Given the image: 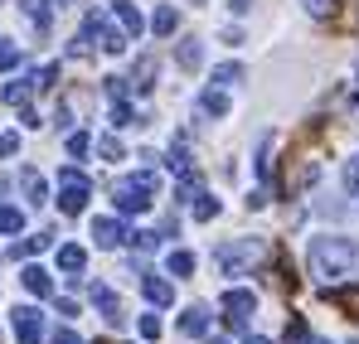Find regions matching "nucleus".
<instances>
[{"mask_svg":"<svg viewBox=\"0 0 359 344\" xmlns=\"http://www.w3.org/2000/svg\"><path fill=\"white\" fill-rule=\"evenodd\" d=\"M306 262H311L316 282H340V277H350V267L359 262V247L350 238H311Z\"/></svg>","mask_w":359,"mask_h":344,"instance_id":"nucleus-1","label":"nucleus"},{"mask_svg":"<svg viewBox=\"0 0 359 344\" xmlns=\"http://www.w3.org/2000/svg\"><path fill=\"white\" fill-rule=\"evenodd\" d=\"M151 199H156V174L141 170V174H131V179H121V184H117L112 209H117L121 219H136V214H146V209H151Z\"/></svg>","mask_w":359,"mask_h":344,"instance_id":"nucleus-2","label":"nucleus"},{"mask_svg":"<svg viewBox=\"0 0 359 344\" xmlns=\"http://www.w3.org/2000/svg\"><path fill=\"white\" fill-rule=\"evenodd\" d=\"M267 257V247L257 242V238H243V242H224L219 247V267L229 272V277H238L243 267H252V262H262Z\"/></svg>","mask_w":359,"mask_h":344,"instance_id":"nucleus-3","label":"nucleus"},{"mask_svg":"<svg viewBox=\"0 0 359 344\" xmlns=\"http://www.w3.org/2000/svg\"><path fill=\"white\" fill-rule=\"evenodd\" d=\"M59 184H63L59 209H63V214H83V209H88V194H93L88 174H78L73 165H63V170H59Z\"/></svg>","mask_w":359,"mask_h":344,"instance_id":"nucleus-4","label":"nucleus"},{"mask_svg":"<svg viewBox=\"0 0 359 344\" xmlns=\"http://www.w3.org/2000/svg\"><path fill=\"white\" fill-rule=\"evenodd\" d=\"M224 310H229V325L243 335L248 320H252V310H257V296H252L248 287H229V291H224Z\"/></svg>","mask_w":359,"mask_h":344,"instance_id":"nucleus-5","label":"nucleus"},{"mask_svg":"<svg viewBox=\"0 0 359 344\" xmlns=\"http://www.w3.org/2000/svg\"><path fill=\"white\" fill-rule=\"evenodd\" d=\"M10 320H15L20 344H39V340H44V315H39L34 305H15V310H10Z\"/></svg>","mask_w":359,"mask_h":344,"instance_id":"nucleus-6","label":"nucleus"},{"mask_svg":"<svg viewBox=\"0 0 359 344\" xmlns=\"http://www.w3.org/2000/svg\"><path fill=\"white\" fill-rule=\"evenodd\" d=\"M93 238H97V247H126L131 242V228H126V219H93Z\"/></svg>","mask_w":359,"mask_h":344,"instance_id":"nucleus-7","label":"nucleus"},{"mask_svg":"<svg viewBox=\"0 0 359 344\" xmlns=\"http://www.w3.org/2000/svg\"><path fill=\"white\" fill-rule=\"evenodd\" d=\"M88 296H93V305L102 310V320H107V325H121V301H117V291L107 287V282H93Z\"/></svg>","mask_w":359,"mask_h":344,"instance_id":"nucleus-8","label":"nucleus"},{"mask_svg":"<svg viewBox=\"0 0 359 344\" xmlns=\"http://www.w3.org/2000/svg\"><path fill=\"white\" fill-rule=\"evenodd\" d=\"M97 34H102V15L93 10V15L78 25V34H73V44H68V49H73V54H83V49H93V44H97Z\"/></svg>","mask_w":359,"mask_h":344,"instance_id":"nucleus-9","label":"nucleus"},{"mask_svg":"<svg viewBox=\"0 0 359 344\" xmlns=\"http://www.w3.org/2000/svg\"><path fill=\"white\" fill-rule=\"evenodd\" d=\"M112 15L121 20V34H126V39H136V34L146 29V20L136 15V5H131V0H112Z\"/></svg>","mask_w":359,"mask_h":344,"instance_id":"nucleus-10","label":"nucleus"},{"mask_svg":"<svg viewBox=\"0 0 359 344\" xmlns=\"http://www.w3.org/2000/svg\"><path fill=\"white\" fill-rule=\"evenodd\" d=\"M20 282H25L29 296H39V301H49V296H54V282H49V272H44V267H25V272H20Z\"/></svg>","mask_w":359,"mask_h":344,"instance_id":"nucleus-11","label":"nucleus"},{"mask_svg":"<svg viewBox=\"0 0 359 344\" xmlns=\"http://www.w3.org/2000/svg\"><path fill=\"white\" fill-rule=\"evenodd\" d=\"M194 107H199L204 116H229L233 112V97H229V92H199Z\"/></svg>","mask_w":359,"mask_h":344,"instance_id":"nucleus-12","label":"nucleus"},{"mask_svg":"<svg viewBox=\"0 0 359 344\" xmlns=\"http://www.w3.org/2000/svg\"><path fill=\"white\" fill-rule=\"evenodd\" d=\"M20 5H25L29 25H34L39 34H49V25H54V5H49V0H20Z\"/></svg>","mask_w":359,"mask_h":344,"instance_id":"nucleus-13","label":"nucleus"},{"mask_svg":"<svg viewBox=\"0 0 359 344\" xmlns=\"http://www.w3.org/2000/svg\"><path fill=\"white\" fill-rule=\"evenodd\" d=\"M126 83H131V92H151V88H156V58H141Z\"/></svg>","mask_w":359,"mask_h":344,"instance_id":"nucleus-14","label":"nucleus"},{"mask_svg":"<svg viewBox=\"0 0 359 344\" xmlns=\"http://www.w3.org/2000/svg\"><path fill=\"white\" fill-rule=\"evenodd\" d=\"M151 29H156L161 39H165V34H175V29H180V10H175V5H161V10L151 15Z\"/></svg>","mask_w":359,"mask_h":344,"instance_id":"nucleus-15","label":"nucleus"},{"mask_svg":"<svg viewBox=\"0 0 359 344\" xmlns=\"http://www.w3.org/2000/svg\"><path fill=\"white\" fill-rule=\"evenodd\" d=\"M189 214H194V219H199V223H209V219H219V199H214V194H204V189H199V194H194V199H189Z\"/></svg>","mask_w":359,"mask_h":344,"instance_id":"nucleus-16","label":"nucleus"},{"mask_svg":"<svg viewBox=\"0 0 359 344\" xmlns=\"http://www.w3.org/2000/svg\"><path fill=\"white\" fill-rule=\"evenodd\" d=\"M180 330H184V335H204V330H209V310H204V305H189V310L180 315Z\"/></svg>","mask_w":359,"mask_h":344,"instance_id":"nucleus-17","label":"nucleus"},{"mask_svg":"<svg viewBox=\"0 0 359 344\" xmlns=\"http://www.w3.org/2000/svg\"><path fill=\"white\" fill-rule=\"evenodd\" d=\"M20 184H25V199H29V204H44V199H49V184H44V174L25 170V174H20Z\"/></svg>","mask_w":359,"mask_h":344,"instance_id":"nucleus-18","label":"nucleus"},{"mask_svg":"<svg viewBox=\"0 0 359 344\" xmlns=\"http://www.w3.org/2000/svg\"><path fill=\"white\" fill-rule=\"evenodd\" d=\"M59 267L63 272H83V267H88V252H83L78 242H68V247H59Z\"/></svg>","mask_w":359,"mask_h":344,"instance_id":"nucleus-19","label":"nucleus"},{"mask_svg":"<svg viewBox=\"0 0 359 344\" xmlns=\"http://www.w3.org/2000/svg\"><path fill=\"white\" fill-rule=\"evenodd\" d=\"M146 301L151 305H170L175 291H170V282H161V277H146Z\"/></svg>","mask_w":359,"mask_h":344,"instance_id":"nucleus-20","label":"nucleus"},{"mask_svg":"<svg viewBox=\"0 0 359 344\" xmlns=\"http://www.w3.org/2000/svg\"><path fill=\"white\" fill-rule=\"evenodd\" d=\"M243 83V63H219L214 68V88H238Z\"/></svg>","mask_w":359,"mask_h":344,"instance_id":"nucleus-21","label":"nucleus"},{"mask_svg":"<svg viewBox=\"0 0 359 344\" xmlns=\"http://www.w3.org/2000/svg\"><path fill=\"white\" fill-rule=\"evenodd\" d=\"M165 272H170V277H189V272H194V252H184V247L170 252V257H165Z\"/></svg>","mask_w":359,"mask_h":344,"instance_id":"nucleus-22","label":"nucleus"},{"mask_svg":"<svg viewBox=\"0 0 359 344\" xmlns=\"http://www.w3.org/2000/svg\"><path fill=\"white\" fill-rule=\"evenodd\" d=\"M0 233H25V209L0 204Z\"/></svg>","mask_w":359,"mask_h":344,"instance_id":"nucleus-23","label":"nucleus"},{"mask_svg":"<svg viewBox=\"0 0 359 344\" xmlns=\"http://www.w3.org/2000/svg\"><path fill=\"white\" fill-rule=\"evenodd\" d=\"M20 63H25V54H20V49H15L10 39H0V73H15Z\"/></svg>","mask_w":359,"mask_h":344,"instance_id":"nucleus-24","label":"nucleus"},{"mask_svg":"<svg viewBox=\"0 0 359 344\" xmlns=\"http://www.w3.org/2000/svg\"><path fill=\"white\" fill-rule=\"evenodd\" d=\"M29 92H34V83H10V88H5L0 97H5L10 107H25V102H29Z\"/></svg>","mask_w":359,"mask_h":344,"instance_id":"nucleus-25","label":"nucleus"},{"mask_svg":"<svg viewBox=\"0 0 359 344\" xmlns=\"http://www.w3.org/2000/svg\"><path fill=\"white\" fill-rule=\"evenodd\" d=\"M180 63H184V68H199V63H204V49H199L194 39H184V44H180Z\"/></svg>","mask_w":359,"mask_h":344,"instance_id":"nucleus-26","label":"nucleus"},{"mask_svg":"<svg viewBox=\"0 0 359 344\" xmlns=\"http://www.w3.org/2000/svg\"><path fill=\"white\" fill-rule=\"evenodd\" d=\"M88 146H93V136H88V131H68V156H78V160H83V156H88Z\"/></svg>","mask_w":359,"mask_h":344,"instance_id":"nucleus-27","label":"nucleus"},{"mask_svg":"<svg viewBox=\"0 0 359 344\" xmlns=\"http://www.w3.org/2000/svg\"><path fill=\"white\" fill-rule=\"evenodd\" d=\"M97 151H102V160H112V165H117L121 156H126V151H121V141H117V136H102V146H97Z\"/></svg>","mask_w":359,"mask_h":344,"instance_id":"nucleus-28","label":"nucleus"},{"mask_svg":"<svg viewBox=\"0 0 359 344\" xmlns=\"http://www.w3.org/2000/svg\"><path fill=\"white\" fill-rule=\"evenodd\" d=\"M141 340H161V315H141Z\"/></svg>","mask_w":359,"mask_h":344,"instance_id":"nucleus-29","label":"nucleus"},{"mask_svg":"<svg viewBox=\"0 0 359 344\" xmlns=\"http://www.w3.org/2000/svg\"><path fill=\"white\" fill-rule=\"evenodd\" d=\"M20 151V136L15 131H0V156H15Z\"/></svg>","mask_w":359,"mask_h":344,"instance_id":"nucleus-30","label":"nucleus"},{"mask_svg":"<svg viewBox=\"0 0 359 344\" xmlns=\"http://www.w3.org/2000/svg\"><path fill=\"white\" fill-rule=\"evenodd\" d=\"M54 305H59V315H78V301L73 296H54Z\"/></svg>","mask_w":359,"mask_h":344,"instance_id":"nucleus-31","label":"nucleus"},{"mask_svg":"<svg viewBox=\"0 0 359 344\" xmlns=\"http://www.w3.org/2000/svg\"><path fill=\"white\" fill-rule=\"evenodd\" d=\"M330 5H335V0H306V10H311V15H330Z\"/></svg>","mask_w":359,"mask_h":344,"instance_id":"nucleus-32","label":"nucleus"},{"mask_svg":"<svg viewBox=\"0 0 359 344\" xmlns=\"http://www.w3.org/2000/svg\"><path fill=\"white\" fill-rule=\"evenodd\" d=\"M54 344H83V340H78L73 330H59V335H54Z\"/></svg>","mask_w":359,"mask_h":344,"instance_id":"nucleus-33","label":"nucleus"},{"mask_svg":"<svg viewBox=\"0 0 359 344\" xmlns=\"http://www.w3.org/2000/svg\"><path fill=\"white\" fill-rule=\"evenodd\" d=\"M252 10V0H233V15H248Z\"/></svg>","mask_w":359,"mask_h":344,"instance_id":"nucleus-34","label":"nucleus"},{"mask_svg":"<svg viewBox=\"0 0 359 344\" xmlns=\"http://www.w3.org/2000/svg\"><path fill=\"white\" fill-rule=\"evenodd\" d=\"M243 344H272V340H262V335H248V340H243Z\"/></svg>","mask_w":359,"mask_h":344,"instance_id":"nucleus-35","label":"nucleus"},{"mask_svg":"<svg viewBox=\"0 0 359 344\" xmlns=\"http://www.w3.org/2000/svg\"><path fill=\"white\" fill-rule=\"evenodd\" d=\"M5 194H10V179H5V174H0V199H5Z\"/></svg>","mask_w":359,"mask_h":344,"instance_id":"nucleus-36","label":"nucleus"},{"mask_svg":"<svg viewBox=\"0 0 359 344\" xmlns=\"http://www.w3.org/2000/svg\"><path fill=\"white\" fill-rule=\"evenodd\" d=\"M316 344H325V340H316Z\"/></svg>","mask_w":359,"mask_h":344,"instance_id":"nucleus-37","label":"nucleus"},{"mask_svg":"<svg viewBox=\"0 0 359 344\" xmlns=\"http://www.w3.org/2000/svg\"><path fill=\"white\" fill-rule=\"evenodd\" d=\"M63 5H68V0H63Z\"/></svg>","mask_w":359,"mask_h":344,"instance_id":"nucleus-38","label":"nucleus"},{"mask_svg":"<svg viewBox=\"0 0 359 344\" xmlns=\"http://www.w3.org/2000/svg\"><path fill=\"white\" fill-rule=\"evenodd\" d=\"M194 5H199V0H194Z\"/></svg>","mask_w":359,"mask_h":344,"instance_id":"nucleus-39","label":"nucleus"}]
</instances>
